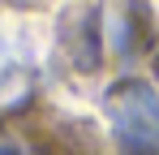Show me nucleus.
<instances>
[{
  "mask_svg": "<svg viewBox=\"0 0 159 155\" xmlns=\"http://www.w3.org/2000/svg\"><path fill=\"white\" fill-rule=\"evenodd\" d=\"M103 108L120 155H159V91L151 82H138V78L116 82Z\"/></svg>",
  "mask_w": 159,
  "mask_h": 155,
  "instance_id": "nucleus-1",
  "label": "nucleus"
},
{
  "mask_svg": "<svg viewBox=\"0 0 159 155\" xmlns=\"http://www.w3.org/2000/svg\"><path fill=\"white\" fill-rule=\"evenodd\" d=\"M34 60L26 52L0 48V112H13L34 95Z\"/></svg>",
  "mask_w": 159,
  "mask_h": 155,
  "instance_id": "nucleus-2",
  "label": "nucleus"
},
{
  "mask_svg": "<svg viewBox=\"0 0 159 155\" xmlns=\"http://www.w3.org/2000/svg\"><path fill=\"white\" fill-rule=\"evenodd\" d=\"M116 13H112V39H116V52H138L146 39H151V4L146 0H107Z\"/></svg>",
  "mask_w": 159,
  "mask_h": 155,
  "instance_id": "nucleus-3",
  "label": "nucleus"
}]
</instances>
